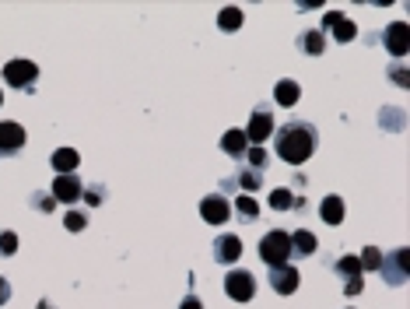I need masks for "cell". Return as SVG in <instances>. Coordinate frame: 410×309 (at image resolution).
I'll return each instance as SVG.
<instances>
[{
	"label": "cell",
	"instance_id": "cell-28",
	"mask_svg": "<svg viewBox=\"0 0 410 309\" xmlns=\"http://www.w3.org/2000/svg\"><path fill=\"white\" fill-rule=\"evenodd\" d=\"M63 225H67V232H84L88 228V211H67Z\"/></svg>",
	"mask_w": 410,
	"mask_h": 309
},
{
	"label": "cell",
	"instance_id": "cell-24",
	"mask_svg": "<svg viewBox=\"0 0 410 309\" xmlns=\"http://www.w3.org/2000/svg\"><path fill=\"white\" fill-rule=\"evenodd\" d=\"M354 36H358V25H354L351 18H340V21L333 25V39H337V43H351Z\"/></svg>",
	"mask_w": 410,
	"mask_h": 309
},
{
	"label": "cell",
	"instance_id": "cell-30",
	"mask_svg": "<svg viewBox=\"0 0 410 309\" xmlns=\"http://www.w3.org/2000/svg\"><path fill=\"white\" fill-rule=\"evenodd\" d=\"M365 292V278H351V281H344V295L347 299H358Z\"/></svg>",
	"mask_w": 410,
	"mask_h": 309
},
{
	"label": "cell",
	"instance_id": "cell-9",
	"mask_svg": "<svg viewBox=\"0 0 410 309\" xmlns=\"http://www.w3.org/2000/svg\"><path fill=\"white\" fill-rule=\"evenodd\" d=\"M81 193H84V183L74 176V173L53 179V201H56V204H78Z\"/></svg>",
	"mask_w": 410,
	"mask_h": 309
},
{
	"label": "cell",
	"instance_id": "cell-20",
	"mask_svg": "<svg viewBox=\"0 0 410 309\" xmlns=\"http://www.w3.org/2000/svg\"><path fill=\"white\" fill-rule=\"evenodd\" d=\"M217 29L221 32H239L242 29V11L239 7H221L217 11Z\"/></svg>",
	"mask_w": 410,
	"mask_h": 309
},
{
	"label": "cell",
	"instance_id": "cell-3",
	"mask_svg": "<svg viewBox=\"0 0 410 309\" xmlns=\"http://www.w3.org/2000/svg\"><path fill=\"white\" fill-rule=\"evenodd\" d=\"M379 274H382L386 285H393V288L407 285V278H410V250L407 246L386 253V257H382V267H379Z\"/></svg>",
	"mask_w": 410,
	"mask_h": 309
},
{
	"label": "cell",
	"instance_id": "cell-22",
	"mask_svg": "<svg viewBox=\"0 0 410 309\" xmlns=\"http://www.w3.org/2000/svg\"><path fill=\"white\" fill-rule=\"evenodd\" d=\"M232 211H235L242 221H256V218H260V204H256L252 197H246V193L235 201V208H232Z\"/></svg>",
	"mask_w": 410,
	"mask_h": 309
},
{
	"label": "cell",
	"instance_id": "cell-27",
	"mask_svg": "<svg viewBox=\"0 0 410 309\" xmlns=\"http://www.w3.org/2000/svg\"><path fill=\"white\" fill-rule=\"evenodd\" d=\"M246 162H249V169H256V173H263L267 169V151L263 148H246Z\"/></svg>",
	"mask_w": 410,
	"mask_h": 309
},
{
	"label": "cell",
	"instance_id": "cell-21",
	"mask_svg": "<svg viewBox=\"0 0 410 309\" xmlns=\"http://www.w3.org/2000/svg\"><path fill=\"white\" fill-rule=\"evenodd\" d=\"M333 270H337V274H340L344 281H351V278H362V274H365V270H362V260H358L354 253H347V257H340Z\"/></svg>",
	"mask_w": 410,
	"mask_h": 309
},
{
	"label": "cell",
	"instance_id": "cell-16",
	"mask_svg": "<svg viewBox=\"0 0 410 309\" xmlns=\"http://www.w3.org/2000/svg\"><path fill=\"white\" fill-rule=\"evenodd\" d=\"M274 98H277V106L291 109V106L302 98V85H298V81H291V78H285V81H277V88H274Z\"/></svg>",
	"mask_w": 410,
	"mask_h": 309
},
{
	"label": "cell",
	"instance_id": "cell-1",
	"mask_svg": "<svg viewBox=\"0 0 410 309\" xmlns=\"http://www.w3.org/2000/svg\"><path fill=\"white\" fill-rule=\"evenodd\" d=\"M316 144H319V133L305 120H291L285 127H277V137H274V151L285 158L287 166L309 162L316 155Z\"/></svg>",
	"mask_w": 410,
	"mask_h": 309
},
{
	"label": "cell",
	"instance_id": "cell-8",
	"mask_svg": "<svg viewBox=\"0 0 410 309\" xmlns=\"http://www.w3.org/2000/svg\"><path fill=\"white\" fill-rule=\"evenodd\" d=\"M200 218L207 225H225V221L232 218V204L221 193H207L204 201H200Z\"/></svg>",
	"mask_w": 410,
	"mask_h": 309
},
{
	"label": "cell",
	"instance_id": "cell-18",
	"mask_svg": "<svg viewBox=\"0 0 410 309\" xmlns=\"http://www.w3.org/2000/svg\"><path fill=\"white\" fill-rule=\"evenodd\" d=\"M221 148H225L232 158H242V155H246V148H249L246 133H242V131H228L225 137H221Z\"/></svg>",
	"mask_w": 410,
	"mask_h": 309
},
{
	"label": "cell",
	"instance_id": "cell-10",
	"mask_svg": "<svg viewBox=\"0 0 410 309\" xmlns=\"http://www.w3.org/2000/svg\"><path fill=\"white\" fill-rule=\"evenodd\" d=\"M25 141H29V133H25L21 123H14V120H4V123H0V155H14V151H21Z\"/></svg>",
	"mask_w": 410,
	"mask_h": 309
},
{
	"label": "cell",
	"instance_id": "cell-14",
	"mask_svg": "<svg viewBox=\"0 0 410 309\" xmlns=\"http://www.w3.org/2000/svg\"><path fill=\"white\" fill-rule=\"evenodd\" d=\"M316 250H319V243H316V235H312L309 228L291 232V253H298V257H312Z\"/></svg>",
	"mask_w": 410,
	"mask_h": 309
},
{
	"label": "cell",
	"instance_id": "cell-32",
	"mask_svg": "<svg viewBox=\"0 0 410 309\" xmlns=\"http://www.w3.org/2000/svg\"><path fill=\"white\" fill-rule=\"evenodd\" d=\"M81 197H84V201H88V204H91V208H95V204H102V197H106V193H102V190L95 186V190H84Z\"/></svg>",
	"mask_w": 410,
	"mask_h": 309
},
{
	"label": "cell",
	"instance_id": "cell-11",
	"mask_svg": "<svg viewBox=\"0 0 410 309\" xmlns=\"http://www.w3.org/2000/svg\"><path fill=\"white\" fill-rule=\"evenodd\" d=\"M386 49L393 53V56H404L410 49V29H407V21H393L389 29H386Z\"/></svg>",
	"mask_w": 410,
	"mask_h": 309
},
{
	"label": "cell",
	"instance_id": "cell-26",
	"mask_svg": "<svg viewBox=\"0 0 410 309\" xmlns=\"http://www.w3.org/2000/svg\"><path fill=\"white\" fill-rule=\"evenodd\" d=\"M14 253H18V232L4 228L0 232V257H14Z\"/></svg>",
	"mask_w": 410,
	"mask_h": 309
},
{
	"label": "cell",
	"instance_id": "cell-19",
	"mask_svg": "<svg viewBox=\"0 0 410 309\" xmlns=\"http://www.w3.org/2000/svg\"><path fill=\"white\" fill-rule=\"evenodd\" d=\"M298 46L309 53V56H319L323 49H327V36L319 32V29H309V32H302V39H298Z\"/></svg>",
	"mask_w": 410,
	"mask_h": 309
},
{
	"label": "cell",
	"instance_id": "cell-15",
	"mask_svg": "<svg viewBox=\"0 0 410 309\" xmlns=\"http://www.w3.org/2000/svg\"><path fill=\"white\" fill-rule=\"evenodd\" d=\"M270 208H274V211H291V208H305V197H294L291 190L277 186V190H270Z\"/></svg>",
	"mask_w": 410,
	"mask_h": 309
},
{
	"label": "cell",
	"instance_id": "cell-23",
	"mask_svg": "<svg viewBox=\"0 0 410 309\" xmlns=\"http://www.w3.org/2000/svg\"><path fill=\"white\" fill-rule=\"evenodd\" d=\"M232 186H242V190H249V193H252V190H260V186H263V173H256V169H242V173L235 176V183H232Z\"/></svg>",
	"mask_w": 410,
	"mask_h": 309
},
{
	"label": "cell",
	"instance_id": "cell-35",
	"mask_svg": "<svg viewBox=\"0 0 410 309\" xmlns=\"http://www.w3.org/2000/svg\"><path fill=\"white\" fill-rule=\"evenodd\" d=\"M7 299H11V281H7V278H0V306H4Z\"/></svg>",
	"mask_w": 410,
	"mask_h": 309
},
{
	"label": "cell",
	"instance_id": "cell-25",
	"mask_svg": "<svg viewBox=\"0 0 410 309\" xmlns=\"http://www.w3.org/2000/svg\"><path fill=\"white\" fill-rule=\"evenodd\" d=\"M382 257H386V253H382L379 246H365L362 257H358V260H362V270H379V267H382Z\"/></svg>",
	"mask_w": 410,
	"mask_h": 309
},
{
	"label": "cell",
	"instance_id": "cell-17",
	"mask_svg": "<svg viewBox=\"0 0 410 309\" xmlns=\"http://www.w3.org/2000/svg\"><path fill=\"white\" fill-rule=\"evenodd\" d=\"M319 218L327 221V225H340V221H344V201H340L337 193L323 197V204H319Z\"/></svg>",
	"mask_w": 410,
	"mask_h": 309
},
{
	"label": "cell",
	"instance_id": "cell-31",
	"mask_svg": "<svg viewBox=\"0 0 410 309\" xmlns=\"http://www.w3.org/2000/svg\"><path fill=\"white\" fill-rule=\"evenodd\" d=\"M340 18H344L340 11H327V14H323V29H319V32L327 36V32H329V29H333V25H337V21H340Z\"/></svg>",
	"mask_w": 410,
	"mask_h": 309
},
{
	"label": "cell",
	"instance_id": "cell-7",
	"mask_svg": "<svg viewBox=\"0 0 410 309\" xmlns=\"http://www.w3.org/2000/svg\"><path fill=\"white\" fill-rule=\"evenodd\" d=\"M267 278H270V288H274L277 295H291V292L298 288V281H302L298 267H291V264L270 267V270H267Z\"/></svg>",
	"mask_w": 410,
	"mask_h": 309
},
{
	"label": "cell",
	"instance_id": "cell-29",
	"mask_svg": "<svg viewBox=\"0 0 410 309\" xmlns=\"http://www.w3.org/2000/svg\"><path fill=\"white\" fill-rule=\"evenodd\" d=\"M32 204L39 208L42 215H49V211H56V201H53V193H32Z\"/></svg>",
	"mask_w": 410,
	"mask_h": 309
},
{
	"label": "cell",
	"instance_id": "cell-33",
	"mask_svg": "<svg viewBox=\"0 0 410 309\" xmlns=\"http://www.w3.org/2000/svg\"><path fill=\"white\" fill-rule=\"evenodd\" d=\"M393 81H396L400 88H407V67H393Z\"/></svg>",
	"mask_w": 410,
	"mask_h": 309
},
{
	"label": "cell",
	"instance_id": "cell-2",
	"mask_svg": "<svg viewBox=\"0 0 410 309\" xmlns=\"http://www.w3.org/2000/svg\"><path fill=\"white\" fill-rule=\"evenodd\" d=\"M260 257H263L267 267L287 264V257H291V232H285V228H270V232L260 239Z\"/></svg>",
	"mask_w": 410,
	"mask_h": 309
},
{
	"label": "cell",
	"instance_id": "cell-13",
	"mask_svg": "<svg viewBox=\"0 0 410 309\" xmlns=\"http://www.w3.org/2000/svg\"><path fill=\"white\" fill-rule=\"evenodd\" d=\"M78 162H81L78 148H56V151H53V158H49V166H53V173H56V176H71V173L78 169Z\"/></svg>",
	"mask_w": 410,
	"mask_h": 309
},
{
	"label": "cell",
	"instance_id": "cell-34",
	"mask_svg": "<svg viewBox=\"0 0 410 309\" xmlns=\"http://www.w3.org/2000/svg\"><path fill=\"white\" fill-rule=\"evenodd\" d=\"M179 309H204V303H200L197 295H186V299L179 303Z\"/></svg>",
	"mask_w": 410,
	"mask_h": 309
},
{
	"label": "cell",
	"instance_id": "cell-36",
	"mask_svg": "<svg viewBox=\"0 0 410 309\" xmlns=\"http://www.w3.org/2000/svg\"><path fill=\"white\" fill-rule=\"evenodd\" d=\"M0 106H4V91H0Z\"/></svg>",
	"mask_w": 410,
	"mask_h": 309
},
{
	"label": "cell",
	"instance_id": "cell-5",
	"mask_svg": "<svg viewBox=\"0 0 410 309\" xmlns=\"http://www.w3.org/2000/svg\"><path fill=\"white\" fill-rule=\"evenodd\" d=\"M225 292H228V299H235V303H249L252 295H256V278L242 270V267H235V270H228L225 274Z\"/></svg>",
	"mask_w": 410,
	"mask_h": 309
},
{
	"label": "cell",
	"instance_id": "cell-6",
	"mask_svg": "<svg viewBox=\"0 0 410 309\" xmlns=\"http://www.w3.org/2000/svg\"><path fill=\"white\" fill-rule=\"evenodd\" d=\"M274 127H277V123H274V113H270L267 106H260V109L252 113V120L246 123V131H242V133H246L249 144H256V148H260L267 137H274Z\"/></svg>",
	"mask_w": 410,
	"mask_h": 309
},
{
	"label": "cell",
	"instance_id": "cell-12",
	"mask_svg": "<svg viewBox=\"0 0 410 309\" xmlns=\"http://www.w3.org/2000/svg\"><path fill=\"white\" fill-rule=\"evenodd\" d=\"M239 257H242V239H239V235L228 232V235H221V239L214 243V260H217V264H235Z\"/></svg>",
	"mask_w": 410,
	"mask_h": 309
},
{
	"label": "cell",
	"instance_id": "cell-4",
	"mask_svg": "<svg viewBox=\"0 0 410 309\" xmlns=\"http://www.w3.org/2000/svg\"><path fill=\"white\" fill-rule=\"evenodd\" d=\"M4 81L18 91H32L39 81V67L32 60H7L4 64Z\"/></svg>",
	"mask_w": 410,
	"mask_h": 309
}]
</instances>
